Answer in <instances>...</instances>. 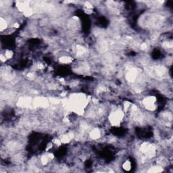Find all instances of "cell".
Masks as SVG:
<instances>
[{
  "label": "cell",
  "instance_id": "obj_1",
  "mask_svg": "<svg viewBox=\"0 0 173 173\" xmlns=\"http://www.w3.org/2000/svg\"><path fill=\"white\" fill-rule=\"evenodd\" d=\"M122 168L125 171H130L133 168V162L130 159H127L122 164Z\"/></svg>",
  "mask_w": 173,
  "mask_h": 173
}]
</instances>
